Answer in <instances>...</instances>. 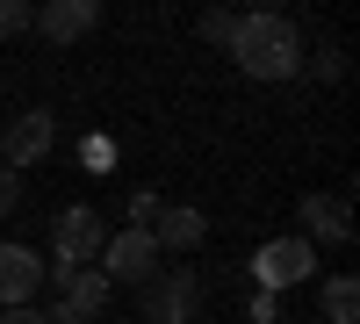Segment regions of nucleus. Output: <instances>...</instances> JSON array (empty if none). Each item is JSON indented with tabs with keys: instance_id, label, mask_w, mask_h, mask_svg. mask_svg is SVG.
I'll use <instances>...</instances> for the list:
<instances>
[{
	"instance_id": "7",
	"label": "nucleus",
	"mask_w": 360,
	"mask_h": 324,
	"mask_svg": "<svg viewBox=\"0 0 360 324\" xmlns=\"http://www.w3.org/2000/svg\"><path fill=\"white\" fill-rule=\"evenodd\" d=\"M51 144H58V123H51V108H29L8 123V137H0V152H8L15 173H29L37 159H51Z\"/></svg>"
},
{
	"instance_id": "18",
	"label": "nucleus",
	"mask_w": 360,
	"mask_h": 324,
	"mask_svg": "<svg viewBox=\"0 0 360 324\" xmlns=\"http://www.w3.org/2000/svg\"><path fill=\"white\" fill-rule=\"evenodd\" d=\"M51 324H86V317H51Z\"/></svg>"
},
{
	"instance_id": "16",
	"label": "nucleus",
	"mask_w": 360,
	"mask_h": 324,
	"mask_svg": "<svg viewBox=\"0 0 360 324\" xmlns=\"http://www.w3.org/2000/svg\"><path fill=\"white\" fill-rule=\"evenodd\" d=\"M8 209H22V173L0 166V216H8Z\"/></svg>"
},
{
	"instance_id": "13",
	"label": "nucleus",
	"mask_w": 360,
	"mask_h": 324,
	"mask_svg": "<svg viewBox=\"0 0 360 324\" xmlns=\"http://www.w3.org/2000/svg\"><path fill=\"white\" fill-rule=\"evenodd\" d=\"M202 37L231 51V37H238V15H224V8H217V15H202Z\"/></svg>"
},
{
	"instance_id": "4",
	"label": "nucleus",
	"mask_w": 360,
	"mask_h": 324,
	"mask_svg": "<svg viewBox=\"0 0 360 324\" xmlns=\"http://www.w3.org/2000/svg\"><path fill=\"white\" fill-rule=\"evenodd\" d=\"M252 274H259V288H303L317 274V245L310 238H274V245H259Z\"/></svg>"
},
{
	"instance_id": "1",
	"label": "nucleus",
	"mask_w": 360,
	"mask_h": 324,
	"mask_svg": "<svg viewBox=\"0 0 360 324\" xmlns=\"http://www.w3.org/2000/svg\"><path fill=\"white\" fill-rule=\"evenodd\" d=\"M231 58L252 79H295V72H303V37H295L288 15H238Z\"/></svg>"
},
{
	"instance_id": "2",
	"label": "nucleus",
	"mask_w": 360,
	"mask_h": 324,
	"mask_svg": "<svg viewBox=\"0 0 360 324\" xmlns=\"http://www.w3.org/2000/svg\"><path fill=\"white\" fill-rule=\"evenodd\" d=\"M152 274H159L152 231H108V245H101V281H108V288H144Z\"/></svg>"
},
{
	"instance_id": "3",
	"label": "nucleus",
	"mask_w": 360,
	"mask_h": 324,
	"mask_svg": "<svg viewBox=\"0 0 360 324\" xmlns=\"http://www.w3.org/2000/svg\"><path fill=\"white\" fill-rule=\"evenodd\" d=\"M101 245H108V231H101V216L86 209V202L51 223V259L58 267H86V259H101Z\"/></svg>"
},
{
	"instance_id": "8",
	"label": "nucleus",
	"mask_w": 360,
	"mask_h": 324,
	"mask_svg": "<svg viewBox=\"0 0 360 324\" xmlns=\"http://www.w3.org/2000/svg\"><path fill=\"white\" fill-rule=\"evenodd\" d=\"M58 288H65V296H58V310H44V317H86L94 324V310L115 296L101 281V267H58Z\"/></svg>"
},
{
	"instance_id": "5",
	"label": "nucleus",
	"mask_w": 360,
	"mask_h": 324,
	"mask_svg": "<svg viewBox=\"0 0 360 324\" xmlns=\"http://www.w3.org/2000/svg\"><path fill=\"white\" fill-rule=\"evenodd\" d=\"M202 317V288L188 274H152L144 281V324H195Z\"/></svg>"
},
{
	"instance_id": "10",
	"label": "nucleus",
	"mask_w": 360,
	"mask_h": 324,
	"mask_svg": "<svg viewBox=\"0 0 360 324\" xmlns=\"http://www.w3.org/2000/svg\"><path fill=\"white\" fill-rule=\"evenodd\" d=\"M303 231H310L317 245H346V238H353V216H346L339 195H310V202H303Z\"/></svg>"
},
{
	"instance_id": "11",
	"label": "nucleus",
	"mask_w": 360,
	"mask_h": 324,
	"mask_svg": "<svg viewBox=\"0 0 360 324\" xmlns=\"http://www.w3.org/2000/svg\"><path fill=\"white\" fill-rule=\"evenodd\" d=\"M202 231H209L202 209H159V216H152V245H159V252H195Z\"/></svg>"
},
{
	"instance_id": "9",
	"label": "nucleus",
	"mask_w": 360,
	"mask_h": 324,
	"mask_svg": "<svg viewBox=\"0 0 360 324\" xmlns=\"http://www.w3.org/2000/svg\"><path fill=\"white\" fill-rule=\"evenodd\" d=\"M94 22H101V8H94V0H51V8H37V15H29V29H37L44 44H79Z\"/></svg>"
},
{
	"instance_id": "12",
	"label": "nucleus",
	"mask_w": 360,
	"mask_h": 324,
	"mask_svg": "<svg viewBox=\"0 0 360 324\" xmlns=\"http://www.w3.org/2000/svg\"><path fill=\"white\" fill-rule=\"evenodd\" d=\"M324 317H332V324H353V317H360V281H353V274H332V281H324Z\"/></svg>"
},
{
	"instance_id": "6",
	"label": "nucleus",
	"mask_w": 360,
	"mask_h": 324,
	"mask_svg": "<svg viewBox=\"0 0 360 324\" xmlns=\"http://www.w3.org/2000/svg\"><path fill=\"white\" fill-rule=\"evenodd\" d=\"M37 288H44V252H29V245H15V238H0V310L37 303Z\"/></svg>"
},
{
	"instance_id": "15",
	"label": "nucleus",
	"mask_w": 360,
	"mask_h": 324,
	"mask_svg": "<svg viewBox=\"0 0 360 324\" xmlns=\"http://www.w3.org/2000/svg\"><path fill=\"white\" fill-rule=\"evenodd\" d=\"M152 216H159V195H152V188H137V195H130V223H137V231H152Z\"/></svg>"
},
{
	"instance_id": "17",
	"label": "nucleus",
	"mask_w": 360,
	"mask_h": 324,
	"mask_svg": "<svg viewBox=\"0 0 360 324\" xmlns=\"http://www.w3.org/2000/svg\"><path fill=\"white\" fill-rule=\"evenodd\" d=\"M0 324H51V317H44L37 303H22V310H0Z\"/></svg>"
},
{
	"instance_id": "14",
	"label": "nucleus",
	"mask_w": 360,
	"mask_h": 324,
	"mask_svg": "<svg viewBox=\"0 0 360 324\" xmlns=\"http://www.w3.org/2000/svg\"><path fill=\"white\" fill-rule=\"evenodd\" d=\"M29 29V0H0V37H22Z\"/></svg>"
}]
</instances>
